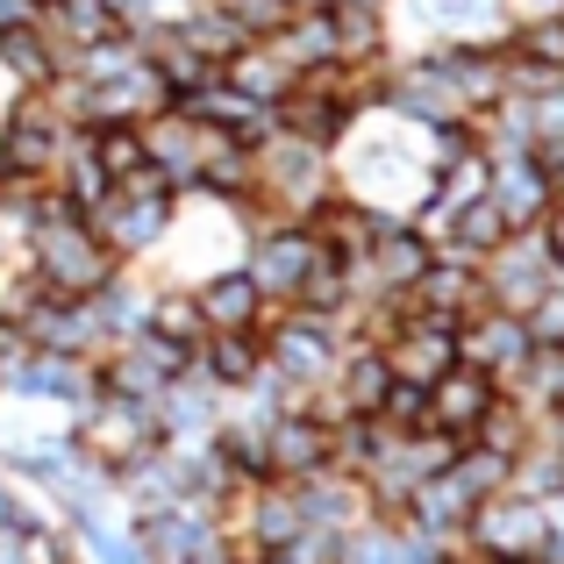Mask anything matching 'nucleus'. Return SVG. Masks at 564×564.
Returning a JSON list of instances; mask_svg holds the SVG:
<instances>
[{"instance_id": "f257e3e1", "label": "nucleus", "mask_w": 564, "mask_h": 564, "mask_svg": "<svg viewBox=\"0 0 564 564\" xmlns=\"http://www.w3.org/2000/svg\"><path fill=\"white\" fill-rule=\"evenodd\" d=\"M36 264H43V293H57V301H79V293L108 286V243L72 215L36 229Z\"/></svg>"}, {"instance_id": "f03ea898", "label": "nucleus", "mask_w": 564, "mask_h": 564, "mask_svg": "<svg viewBox=\"0 0 564 564\" xmlns=\"http://www.w3.org/2000/svg\"><path fill=\"white\" fill-rule=\"evenodd\" d=\"M322 243L315 236H301V229H279V236H264L258 243V258H250V286L258 293H272V301H301L307 293V279L322 272Z\"/></svg>"}, {"instance_id": "7ed1b4c3", "label": "nucleus", "mask_w": 564, "mask_h": 564, "mask_svg": "<svg viewBox=\"0 0 564 564\" xmlns=\"http://www.w3.org/2000/svg\"><path fill=\"white\" fill-rule=\"evenodd\" d=\"M465 529H471V543H486V551H500V557H536L551 514H543V500L514 494V500H479Z\"/></svg>"}, {"instance_id": "20e7f679", "label": "nucleus", "mask_w": 564, "mask_h": 564, "mask_svg": "<svg viewBox=\"0 0 564 564\" xmlns=\"http://www.w3.org/2000/svg\"><path fill=\"white\" fill-rule=\"evenodd\" d=\"M0 379L29 400H65V408H79V400L94 393V372H86L72 350H29V358L14 350V358H0Z\"/></svg>"}, {"instance_id": "39448f33", "label": "nucleus", "mask_w": 564, "mask_h": 564, "mask_svg": "<svg viewBox=\"0 0 564 564\" xmlns=\"http://www.w3.org/2000/svg\"><path fill=\"white\" fill-rule=\"evenodd\" d=\"M151 443H158V408H151V400L108 393V408L94 414V457L137 465V457H151Z\"/></svg>"}, {"instance_id": "423d86ee", "label": "nucleus", "mask_w": 564, "mask_h": 564, "mask_svg": "<svg viewBox=\"0 0 564 564\" xmlns=\"http://www.w3.org/2000/svg\"><path fill=\"white\" fill-rule=\"evenodd\" d=\"M457 358H465L471 372H486V379H508L514 365L529 358V329H522L514 315L471 322V329H457Z\"/></svg>"}, {"instance_id": "0eeeda50", "label": "nucleus", "mask_w": 564, "mask_h": 564, "mask_svg": "<svg viewBox=\"0 0 564 564\" xmlns=\"http://www.w3.org/2000/svg\"><path fill=\"white\" fill-rule=\"evenodd\" d=\"M329 329H315V322H293V329L272 336V372L286 386H322L329 379Z\"/></svg>"}, {"instance_id": "6e6552de", "label": "nucleus", "mask_w": 564, "mask_h": 564, "mask_svg": "<svg viewBox=\"0 0 564 564\" xmlns=\"http://www.w3.org/2000/svg\"><path fill=\"white\" fill-rule=\"evenodd\" d=\"M494 408V379L486 372H451V379H436L429 386V422H443V429H471L479 414Z\"/></svg>"}, {"instance_id": "1a4fd4ad", "label": "nucleus", "mask_w": 564, "mask_h": 564, "mask_svg": "<svg viewBox=\"0 0 564 564\" xmlns=\"http://www.w3.org/2000/svg\"><path fill=\"white\" fill-rule=\"evenodd\" d=\"M200 322L207 329H250L258 322V307H264V293L250 286V272H229V279H215V286H200Z\"/></svg>"}, {"instance_id": "9d476101", "label": "nucleus", "mask_w": 564, "mask_h": 564, "mask_svg": "<svg viewBox=\"0 0 564 564\" xmlns=\"http://www.w3.org/2000/svg\"><path fill=\"white\" fill-rule=\"evenodd\" d=\"M522 400H564V344H529V358L508 372Z\"/></svg>"}, {"instance_id": "9b49d317", "label": "nucleus", "mask_w": 564, "mask_h": 564, "mask_svg": "<svg viewBox=\"0 0 564 564\" xmlns=\"http://www.w3.org/2000/svg\"><path fill=\"white\" fill-rule=\"evenodd\" d=\"M250 522H258V536L279 551V543H293L307 529V514H301V500H293V494H258V500H250Z\"/></svg>"}]
</instances>
